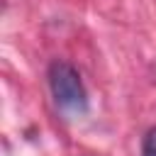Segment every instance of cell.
I'll return each instance as SVG.
<instances>
[{
  "mask_svg": "<svg viewBox=\"0 0 156 156\" xmlns=\"http://www.w3.org/2000/svg\"><path fill=\"white\" fill-rule=\"evenodd\" d=\"M141 156H156V127H151V129L144 134V141H141Z\"/></svg>",
  "mask_w": 156,
  "mask_h": 156,
  "instance_id": "obj_2",
  "label": "cell"
},
{
  "mask_svg": "<svg viewBox=\"0 0 156 156\" xmlns=\"http://www.w3.org/2000/svg\"><path fill=\"white\" fill-rule=\"evenodd\" d=\"M49 88L56 100V105L66 112L83 115L88 110V93L80 80V73L66 63V61H54L49 66Z\"/></svg>",
  "mask_w": 156,
  "mask_h": 156,
  "instance_id": "obj_1",
  "label": "cell"
}]
</instances>
